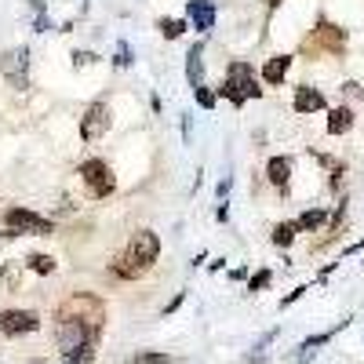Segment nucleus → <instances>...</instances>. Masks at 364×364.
<instances>
[{
	"label": "nucleus",
	"mask_w": 364,
	"mask_h": 364,
	"mask_svg": "<svg viewBox=\"0 0 364 364\" xmlns=\"http://www.w3.org/2000/svg\"><path fill=\"white\" fill-rule=\"evenodd\" d=\"M95 360V343L91 346H80V350H73V353H66V364H91Z\"/></svg>",
	"instance_id": "412c9836"
},
{
	"label": "nucleus",
	"mask_w": 364,
	"mask_h": 364,
	"mask_svg": "<svg viewBox=\"0 0 364 364\" xmlns=\"http://www.w3.org/2000/svg\"><path fill=\"white\" fill-rule=\"evenodd\" d=\"M324 219H328L324 208H310V211H302V215L295 219V226H299V233H310V230H321Z\"/></svg>",
	"instance_id": "f3484780"
},
{
	"label": "nucleus",
	"mask_w": 364,
	"mask_h": 364,
	"mask_svg": "<svg viewBox=\"0 0 364 364\" xmlns=\"http://www.w3.org/2000/svg\"><path fill=\"white\" fill-rule=\"evenodd\" d=\"M157 255H161L157 233H154V230H139V233L132 237V245L124 248V255L113 262V277H120V281H139L142 273H149V266L157 262Z\"/></svg>",
	"instance_id": "f257e3e1"
},
{
	"label": "nucleus",
	"mask_w": 364,
	"mask_h": 364,
	"mask_svg": "<svg viewBox=\"0 0 364 364\" xmlns=\"http://www.w3.org/2000/svg\"><path fill=\"white\" fill-rule=\"evenodd\" d=\"M157 29L168 37V41H178L182 33H186V22H178V18H161L157 22Z\"/></svg>",
	"instance_id": "aec40b11"
},
{
	"label": "nucleus",
	"mask_w": 364,
	"mask_h": 364,
	"mask_svg": "<svg viewBox=\"0 0 364 364\" xmlns=\"http://www.w3.org/2000/svg\"><path fill=\"white\" fill-rule=\"evenodd\" d=\"M266 178L273 182V186L288 190V182H291V157H269V164H266Z\"/></svg>",
	"instance_id": "ddd939ff"
},
{
	"label": "nucleus",
	"mask_w": 364,
	"mask_h": 364,
	"mask_svg": "<svg viewBox=\"0 0 364 364\" xmlns=\"http://www.w3.org/2000/svg\"><path fill=\"white\" fill-rule=\"evenodd\" d=\"M186 18H190V26L197 29V33H208V29L215 26V4H211V0H190Z\"/></svg>",
	"instance_id": "9b49d317"
},
{
	"label": "nucleus",
	"mask_w": 364,
	"mask_h": 364,
	"mask_svg": "<svg viewBox=\"0 0 364 364\" xmlns=\"http://www.w3.org/2000/svg\"><path fill=\"white\" fill-rule=\"evenodd\" d=\"M26 266L33 269V273H41V277L55 273V259H51V255H29V259H26Z\"/></svg>",
	"instance_id": "6ab92c4d"
},
{
	"label": "nucleus",
	"mask_w": 364,
	"mask_h": 364,
	"mask_svg": "<svg viewBox=\"0 0 364 364\" xmlns=\"http://www.w3.org/2000/svg\"><path fill=\"white\" fill-rule=\"evenodd\" d=\"M117 66H132V48L128 44H117Z\"/></svg>",
	"instance_id": "393cba45"
},
{
	"label": "nucleus",
	"mask_w": 364,
	"mask_h": 364,
	"mask_svg": "<svg viewBox=\"0 0 364 364\" xmlns=\"http://www.w3.org/2000/svg\"><path fill=\"white\" fill-rule=\"evenodd\" d=\"M288 70H291V55H273L269 63L262 66V80L266 84H281L288 77Z\"/></svg>",
	"instance_id": "4468645a"
},
{
	"label": "nucleus",
	"mask_w": 364,
	"mask_h": 364,
	"mask_svg": "<svg viewBox=\"0 0 364 364\" xmlns=\"http://www.w3.org/2000/svg\"><path fill=\"white\" fill-rule=\"evenodd\" d=\"M219 95H223L226 102H233V106H245L248 99H259L262 87H259V80H255V70H252L248 63H240V58H237V63H230Z\"/></svg>",
	"instance_id": "7ed1b4c3"
},
{
	"label": "nucleus",
	"mask_w": 364,
	"mask_h": 364,
	"mask_svg": "<svg viewBox=\"0 0 364 364\" xmlns=\"http://www.w3.org/2000/svg\"><path fill=\"white\" fill-rule=\"evenodd\" d=\"M193 99H197V106H204V109H211L215 106V95H211V91L200 84V87H193Z\"/></svg>",
	"instance_id": "4be33fe9"
},
{
	"label": "nucleus",
	"mask_w": 364,
	"mask_h": 364,
	"mask_svg": "<svg viewBox=\"0 0 364 364\" xmlns=\"http://www.w3.org/2000/svg\"><path fill=\"white\" fill-rule=\"evenodd\" d=\"M343 91H346L350 99H357V95H360V84H353V80H350V84H343Z\"/></svg>",
	"instance_id": "bb28decb"
},
{
	"label": "nucleus",
	"mask_w": 364,
	"mask_h": 364,
	"mask_svg": "<svg viewBox=\"0 0 364 364\" xmlns=\"http://www.w3.org/2000/svg\"><path fill=\"white\" fill-rule=\"evenodd\" d=\"M91 63H95L91 51H73V66H91Z\"/></svg>",
	"instance_id": "a878e982"
},
{
	"label": "nucleus",
	"mask_w": 364,
	"mask_h": 364,
	"mask_svg": "<svg viewBox=\"0 0 364 364\" xmlns=\"http://www.w3.org/2000/svg\"><path fill=\"white\" fill-rule=\"evenodd\" d=\"M41 317L33 310H4L0 314V331L4 336H26V331H37Z\"/></svg>",
	"instance_id": "1a4fd4ad"
},
{
	"label": "nucleus",
	"mask_w": 364,
	"mask_h": 364,
	"mask_svg": "<svg viewBox=\"0 0 364 364\" xmlns=\"http://www.w3.org/2000/svg\"><path fill=\"white\" fill-rule=\"evenodd\" d=\"M317 109H324V95L310 84H299L295 87V113H317Z\"/></svg>",
	"instance_id": "f8f14e48"
},
{
	"label": "nucleus",
	"mask_w": 364,
	"mask_h": 364,
	"mask_svg": "<svg viewBox=\"0 0 364 364\" xmlns=\"http://www.w3.org/2000/svg\"><path fill=\"white\" fill-rule=\"evenodd\" d=\"M175 357H168V353H139V364H171Z\"/></svg>",
	"instance_id": "b1692460"
},
{
	"label": "nucleus",
	"mask_w": 364,
	"mask_h": 364,
	"mask_svg": "<svg viewBox=\"0 0 364 364\" xmlns=\"http://www.w3.org/2000/svg\"><path fill=\"white\" fill-rule=\"evenodd\" d=\"M80 182L87 186V193L95 197V200H102V197H109L113 190H117V182H113V171H109V164L106 161H84L80 164Z\"/></svg>",
	"instance_id": "39448f33"
},
{
	"label": "nucleus",
	"mask_w": 364,
	"mask_h": 364,
	"mask_svg": "<svg viewBox=\"0 0 364 364\" xmlns=\"http://www.w3.org/2000/svg\"><path fill=\"white\" fill-rule=\"evenodd\" d=\"M29 364H48V360H29Z\"/></svg>",
	"instance_id": "c85d7f7f"
},
{
	"label": "nucleus",
	"mask_w": 364,
	"mask_h": 364,
	"mask_svg": "<svg viewBox=\"0 0 364 364\" xmlns=\"http://www.w3.org/2000/svg\"><path fill=\"white\" fill-rule=\"evenodd\" d=\"M182 299H186V295H175V299H171V302H168V310H164V317H168V314H171V310H178V306H182Z\"/></svg>",
	"instance_id": "cd10ccee"
},
{
	"label": "nucleus",
	"mask_w": 364,
	"mask_h": 364,
	"mask_svg": "<svg viewBox=\"0 0 364 364\" xmlns=\"http://www.w3.org/2000/svg\"><path fill=\"white\" fill-rule=\"evenodd\" d=\"M269 277H273V273H269V269H259V273H255V277L248 281V291H262V288L269 284Z\"/></svg>",
	"instance_id": "5701e85b"
},
{
	"label": "nucleus",
	"mask_w": 364,
	"mask_h": 364,
	"mask_svg": "<svg viewBox=\"0 0 364 364\" xmlns=\"http://www.w3.org/2000/svg\"><path fill=\"white\" fill-rule=\"evenodd\" d=\"M295 233H299V226H295V223H281V226H273V245H277V248H288L291 240H295Z\"/></svg>",
	"instance_id": "a211bd4d"
},
{
	"label": "nucleus",
	"mask_w": 364,
	"mask_h": 364,
	"mask_svg": "<svg viewBox=\"0 0 364 364\" xmlns=\"http://www.w3.org/2000/svg\"><path fill=\"white\" fill-rule=\"evenodd\" d=\"M58 321H77L91 331H102V321H106V302L99 295H87V291H77L70 295L63 306H58Z\"/></svg>",
	"instance_id": "f03ea898"
},
{
	"label": "nucleus",
	"mask_w": 364,
	"mask_h": 364,
	"mask_svg": "<svg viewBox=\"0 0 364 364\" xmlns=\"http://www.w3.org/2000/svg\"><path fill=\"white\" fill-rule=\"evenodd\" d=\"M51 219L37 215L29 208H8L4 211V237H18V233H33V237H51Z\"/></svg>",
	"instance_id": "20e7f679"
},
{
	"label": "nucleus",
	"mask_w": 364,
	"mask_h": 364,
	"mask_svg": "<svg viewBox=\"0 0 364 364\" xmlns=\"http://www.w3.org/2000/svg\"><path fill=\"white\" fill-rule=\"evenodd\" d=\"M4 77L11 87H29V51L15 48L4 55Z\"/></svg>",
	"instance_id": "9d476101"
},
{
	"label": "nucleus",
	"mask_w": 364,
	"mask_h": 364,
	"mask_svg": "<svg viewBox=\"0 0 364 364\" xmlns=\"http://www.w3.org/2000/svg\"><path fill=\"white\" fill-rule=\"evenodd\" d=\"M95 339H99V331H91V328H84L77 321H58L55 324V343H58V350H63V353H73L80 346H91Z\"/></svg>",
	"instance_id": "423d86ee"
},
{
	"label": "nucleus",
	"mask_w": 364,
	"mask_h": 364,
	"mask_svg": "<svg viewBox=\"0 0 364 364\" xmlns=\"http://www.w3.org/2000/svg\"><path fill=\"white\" fill-rule=\"evenodd\" d=\"M328 135H346L350 128H353V109L350 106H336V109H331L328 113Z\"/></svg>",
	"instance_id": "2eb2a0df"
},
{
	"label": "nucleus",
	"mask_w": 364,
	"mask_h": 364,
	"mask_svg": "<svg viewBox=\"0 0 364 364\" xmlns=\"http://www.w3.org/2000/svg\"><path fill=\"white\" fill-rule=\"evenodd\" d=\"M186 80H190V87H200V84H204V63H200V44H193V48H190V55H186Z\"/></svg>",
	"instance_id": "dca6fc26"
},
{
	"label": "nucleus",
	"mask_w": 364,
	"mask_h": 364,
	"mask_svg": "<svg viewBox=\"0 0 364 364\" xmlns=\"http://www.w3.org/2000/svg\"><path fill=\"white\" fill-rule=\"evenodd\" d=\"M109 124H113L109 106H106V102H91V106L84 109V117H80V139L95 142V139H102V135L109 132Z\"/></svg>",
	"instance_id": "0eeeda50"
},
{
	"label": "nucleus",
	"mask_w": 364,
	"mask_h": 364,
	"mask_svg": "<svg viewBox=\"0 0 364 364\" xmlns=\"http://www.w3.org/2000/svg\"><path fill=\"white\" fill-rule=\"evenodd\" d=\"M310 48H324V51H331V55H343V48H346V29H339L336 22H317V29H314V37H310Z\"/></svg>",
	"instance_id": "6e6552de"
}]
</instances>
